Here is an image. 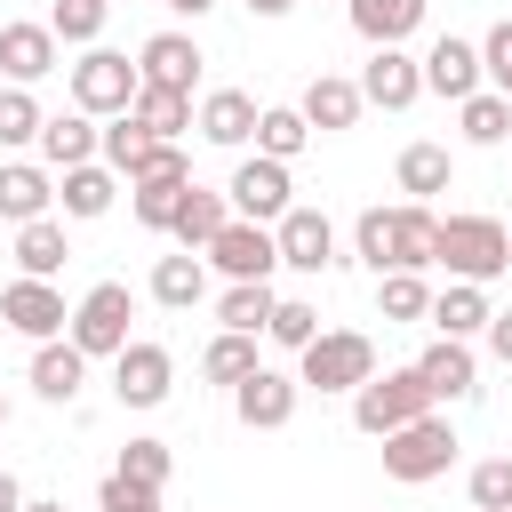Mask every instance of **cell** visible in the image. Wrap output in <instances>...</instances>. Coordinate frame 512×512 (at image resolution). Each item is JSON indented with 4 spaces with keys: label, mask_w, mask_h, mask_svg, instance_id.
Wrapping results in <instances>:
<instances>
[{
    "label": "cell",
    "mask_w": 512,
    "mask_h": 512,
    "mask_svg": "<svg viewBox=\"0 0 512 512\" xmlns=\"http://www.w3.org/2000/svg\"><path fill=\"white\" fill-rule=\"evenodd\" d=\"M72 264V240H64V216H40V224H16V272L24 280H56Z\"/></svg>",
    "instance_id": "27"
},
{
    "label": "cell",
    "mask_w": 512,
    "mask_h": 512,
    "mask_svg": "<svg viewBox=\"0 0 512 512\" xmlns=\"http://www.w3.org/2000/svg\"><path fill=\"white\" fill-rule=\"evenodd\" d=\"M200 40L192 32H152L144 48H136V72H144V88H176V96H192L200 88Z\"/></svg>",
    "instance_id": "16"
},
{
    "label": "cell",
    "mask_w": 512,
    "mask_h": 512,
    "mask_svg": "<svg viewBox=\"0 0 512 512\" xmlns=\"http://www.w3.org/2000/svg\"><path fill=\"white\" fill-rule=\"evenodd\" d=\"M248 8H256V16H288L296 0H248Z\"/></svg>",
    "instance_id": "50"
},
{
    "label": "cell",
    "mask_w": 512,
    "mask_h": 512,
    "mask_svg": "<svg viewBox=\"0 0 512 512\" xmlns=\"http://www.w3.org/2000/svg\"><path fill=\"white\" fill-rule=\"evenodd\" d=\"M256 368H264V360H256V336H232V328H216V344L200 352V376H208V384H224V392H232V384H248Z\"/></svg>",
    "instance_id": "34"
},
{
    "label": "cell",
    "mask_w": 512,
    "mask_h": 512,
    "mask_svg": "<svg viewBox=\"0 0 512 512\" xmlns=\"http://www.w3.org/2000/svg\"><path fill=\"white\" fill-rule=\"evenodd\" d=\"M480 40H456V32H440L432 48H424V96H448V104H464V96H480Z\"/></svg>",
    "instance_id": "17"
},
{
    "label": "cell",
    "mask_w": 512,
    "mask_h": 512,
    "mask_svg": "<svg viewBox=\"0 0 512 512\" xmlns=\"http://www.w3.org/2000/svg\"><path fill=\"white\" fill-rule=\"evenodd\" d=\"M416 376H424L432 408H456V400H472V392H480V352H472V344H456V336H432V344L416 352Z\"/></svg>",
    "instance_id": "12"
},
{
    "label": "cell",
    "mask_w": 512,
    "mask_h": 512,
    "mask_svg": "<svg viewBox=\"0 0 512 512\" xmlns=\"http://www.w3.org/2000/svg\"><path fill=\"white\" fill-rule=\"evenodd\" d=\"M40 128H48L40 96H32V88H0V152H16V144H40Z\"/></svg>",
    "instance_id": "38"
},
{
    "label": "cell",
    "mask_w": 512,
    "mask_h": 512,
    "mask_svg": "<svg viewBox=\"0 0 512 512\" xmlns=\"http://www.w3.org/2000/svg\"><path fill=\"white\" fill-rule=\"evenodd\" d=\"M56 48H64V40L48 32V16H40V24H24V16L0 24V72H8V88L48 80V72H56Z\"/></svg>",
    "instance_id": "19"
},
{
    "label": "cell",
    "mask_w": 512,
    "mask_h": 512,
    "mask_svg": "<svg viewBox=\"0 0 512 512\" xmlns=\"http://www.w3.org/2000/svg\"><path fill=\"white\" fill-rule=\"evenodd\" d=\"M96 512H160V488H136V480H120V472H104Z\"/></svg>",
    "instance_id": "45"
},
{
    "label": "cell",
    "mask_w": 512,
    "mask_h": 512,
    "mask_svg": "<svg viewBox=\"0 0 512 512\" xmlns=\"http://www.w3.org/2000/svg\"><path fill=\"white\" fill-rule=\"evenodd\" d=\"M392 184H400L408 200H432V192H448V184H456V160H448V144H408V152L392 160Z\"/></svg>",
    "instance_id": "31"
},
{
    "label": "cell",
    "mask_w": 512,
    "mask_h": 512,
    "mask_svg": "<svg viewBox=\"0 0 512 512\" xmlns=\"http://www.w3.org/2000/svg\"><path fill=\"white\" fill-rule=\"evenodd\" d=\"M104 16H112L104 0H56V8H48V32H56L64 48H104Z\"/></svg>",
    "instance_id": "37"
},
{
    "label": "cell",
    "mask_w": 512,
    "mask_h": 512,
    "mask_svg": "<svg viewBox=\"0 0 512 512\" xmlns=\"http://www.w3.org/2000/svg\"><path fill=\"white\" fill-rule=\"evenodd\" d=\"M480 72H488V88L512 72V16H496V24H488V40H480Z\"/></svg>",
    "instance_id": "46"
},
{
    "label": "cell",
    "mask_w": 512,
    "mask_h": 512,
    "mask_svg": "<svg viewBox=\"0 0 512 512\" xmlns=\"http://www.w3.org/2000/svg\"><path fill=\"white\" fill-rule=\"evenodd\" d=\"M112 200H120V176H112L104 160H88V168H64V176H56V208H64L72 224H96Z\"/></svg>",
    "instance_id": "26"
},
{
    "label": "cell",
    "mask_w": 512,
    "mask_h": 512,
    "mask_svg": "<svg viewBox=\"0 0 512 512\" xmlns=\"http://www.w3.org/2000/svg\"><path fill=\"white\" fill-rule=\"evenodd\" d=\"M416 416H432V392H424L416 360H408V368H384V376H368V384L352 392V424H360L368 440H392V432L416 424Z\"/></svg>",
    "instance_id": "5"
},
{
    "label": "cell",
    "mask_w": 512,
    "mask_h": 512,
    "mask_svg": "<svg viewBox=\"0 0 512 512\" xmlns=\"http://www.w3.org/2000/svg\"><path fill=\"white\" fill-rule=\"evenodd\" d=\"M24 504H32V496H24V480L0 464V512H24Z\"/></svg>",
    "instance_id": "48"
},
{
    "label": "cell",
    "mask_w": 512,
    "mask_h": 512,
    "mask_svg": "<svg viewBox=\"0 0 512 512\" xmlns=\"http://www.w3.org/2000/svg\"><path fill=\"white\" fill-rule=\"evenodd\" d=\"M168 392H176V352L152 344V336H136V344L112 360V400H120V408H160Z\"/></svg>",
    "instance_id": "10"
},
{
    "label": "cell",
    "mask_w": 512,
    "mask_h": 512,
    "mask_svg": "<svg viewBox=\"0 0 512 512\" xmlns=\"http://www.w3.org/2000/svg\"><path fill=\"white\" fill-rule=\"evenodd\" d=\"M256 120H264V104H256L248 88H208V96H200V112H192V128H200L208 144H224V152L256 144Z\"/></svg>",
    "instance_id": "18"
},
{
    "label": "cell",
    "mask_w": 512,
    "mask_h": 512,
    "mask_svg": "<svg viewBox=\"0 0 512 512\" xmlns=\"http://www.w3.org/2000/svg\"><path fill=\"white\" fill-rule=\"evenodd\" d=\"M144 144H152V136H144L128 112H120V120H104V168H112V176H128V168L144 160Z\"/></svg>",
    "instance_id": "44"
},
{
    "label": "cell",
    "mask_w": 512,
    "mask_h": 512,
    "mask_svg": "<svg viewBox=\"0 0 512 512\" xmlns=\"http://www.w3.org/2000/svg\"><path fill=\"white\" fill-rule=\"evenodd\" d=\"M432 240H440V216L424 200H400V208H360L352 216V256L384 280V272H424L432 264Z\"/></svg>",
    "instance_id": "1"
},
{
    "label": "cell",
    "mask_w": 512,
    "mask_h": 512,
    "mask_svg": "<svg viewBox=\"0 0 512 512\" xmlns=\"http://www.w3.org/2000/svg\"><path fill=\"white\" fill-rule=\"evenodd\" d=\"M312 336H320V312H312L304 296H280V304H272V328H264V344H280V352H304Z\"/></svg>",
    "instance_id": "42"
},
{
    "label": "cell",
    "mask_w": 512,
    "mask_h": 512,
    "mask_svg": "<svg viewBox=\"0 0 512 512\" xmlns=\"http://www.w3.org/2000/svg\"><path fill=\"white\" fill-rule=\"evenodd\" d=\"M0 432H8V392H0Z\"/></svg>",
    "instance_id": "53"
},
{
    "label": "cell",
    "mask_w": 512,
    "mask_h": 512,
    "mask_svg": "<svg viewBox=\"0 0 512 512\" xmlns=\"http://www.w3.org/2000/svg\"><path fill=\"white\" fill-rule=\"evenodd\" d=\"M56 208V176L40 160H0V224H40Z\"/></svg>",
    "instance_id": "23"
},
{
    "label": "cell",
    "mask_w": 512,
    "mask_h": 512,
    "mask_svg": "<svg viewBox=\"0 0 512 512\" xmlns=\"http://www.w3.org/2000/svg\"><path fill=\"white\" fill-rule=\"evenodd\" d=\"M272 280H224V296H216V320L232 328V336H264L272 328Z\"/></svg>",
    "instance_id": "32"
},
{
    "label": "cell",
    "mask_w": 512,
    "mask_h": 512,
    "mask_svg": "<svg viewBox=\"0 0 512 512\" xmlns=\"http://www.w3.org/2000/svg\"><path fill=\"white\" fill-rule=\"evenodd\" d=\"M376 320H392V328L432 320V288H424V272H384V280H376Z\"/></svg>",
    "instance_id": "33"
},
{
    "label": "cell",
    "mask_w": 512,
    "mask_h": 512,
    "mask_svg": "<svg viewBox=\"0 0 512 512\" xmlns=\"http://www.w3.org/2000/svg\"><path fill=\"white\" fill-rule=\"evenodd\" d=\"M112 472H120V480H136V488H168L176 456H168V440H152V432H144V440H128V448H120V464H112Z\"/></svg>",
    "instance_id": "40"
},
{
    "label": "cell",
    "mask_w": 512,
    "mask_h": 512,
    "mask_svg": "<svg viewBox=\"0 0 512 512\" xmlns=\"http://www.w3.org/2000/svg\"><path fill=\"white\" fill-rule=\"evenodd\" d=\"M424 8H432V0H344L352 32H360L368 48H400V40L424 24Z\"/></svg>",
    "instance_id": "25"
},
{
    "label": "cell",
    "mask_w": 512,
    "mask_h": 512,
    "mask_svg": "<svg viewBox=\"0 0 512 512\" xmlns=\"http://www.w3.org/2000/svg\"><path fill=\"white\" fill-rule=\"evenodd\" d=\"M488 320H496L488 288H472V280H448V288H432V336H456V344H472V336H488Z\"/></svg>",
    "instance_id": "24"
},
{
    "label": "cell",
    "mask_w": 512,
    "mask_h": 512,
    "mask_svg": "<svg viewBox=\"0 0 512 512\" xmlns=\"http://www.w3.org/2000/svg\"><path fill=\"white\" fill-rule=\"evenodd\" d=\"M224 224H232V200H224V192H208V184H192V192H184V208H176V232H168V240H176V248H192V256H208V240H216Z\"/></svg>",
    "instance_id": "29"
},
{
    "label": "cell",
    "mask_w": 512,
    "mask_h": 512,
    "mask_svg": "<svg viewBox=\"0 0 512 512\" xmlns=\"http://www.w3.org/2000/svg\"><path fill=\"white\" fill-rule=\"evenodd\" d=\"M48 408H72L80 400V384H88V352L72 344V336H56V344H32V376H24Z\"/></svg>",
    "instance_id": "21"
},
{
    "label": "cell",
    "mask_w": 512,
    "mask_h": 512,
    "mask_svg": "<svg viewBox=\"0 0 512 512\" xmlns=\"http://www.w3.org/2000/svg\"><path fill=\"white\" fill-rule=\"evenodd\" d=\"M272 240H280V264L288 272H328L336 264V224H328V208H288L280 224H272Z\"/></svg>",
    "instance_id": "14"
},
{
    "label": "cell",
    "mask_w": 512,
    "mask_h": 512,
    "mask_svg": "<svg viewBox=\"0 0 512 512\" xmlns=\"http://www.w3.org/2000/svg\"><path fill=\"white\" fill-rule=\"evenodd\" d=\"M168 8H176V16H192V24H200V16H208V8H216V0H168Z\"/></svg>",
    "instance_id": "49"
},
{
    "label": "cell",
    "mask_w": 512,
    "mask_h": 512,
    "mask_svg": "<svg viewBox=\"0 0 512 512\" xmlns=\"http://www.w3.org/2000/svg\"><path fill=\"white\" fill-rule=\"evenodd\" d=\"M496 96H504V104H512V72H504V80H496Z\"/></svg>",
    "instance_id": "52"
},
{
    "label": "cell",
    "mask_w": 512,
    "mask_h": 512,
    "mask_svg": "<svg viewBox=\"0 0 512 512\" xmlns=\"http://www.w3.org/2000/svg\"><path fill=\"white\" fill-rule=\"evenodd\" d=\"M0 320H8L24 344H56V336L72 328V304H64L56 280H24V272H16V280L0 288Z\"/></svg>",
    "instance_id": "9"
},
{
    "label": "cell",
    "mask_w": 512,
    "mask_h": 512,
    "mask_svg": "<svg viewBox=\"0 0 512 512\" xmlns=\"http://www.w3.org/2000/svg\"><path fill=\"white\" fill-rule=\"evenodd\" d=\"M136 88H144V72H136L120 48H80V64H72V112L120 120V112L136 104Z\"/></svg>",
    "instance_id": "7"
},
{
    "label": "cell",
    "mask_w": 512,
    "mask_h": 512,
    "mask_svg": "<svg viewBox=\"0 0 512 512\" xmlns=\"http://www.w3.org/2000/svg\"><path fill=\"white\" fill-rule=\"evenodd\" d=\"M360 96H368L376 112H408V104L424 96V56H408V48H368Z\"/></svg>",
    "instance_id": "13"
},
{
    "label": "cell",
    "mask_w": 512,
    "mask_h": 512,
    "mask_svg": "<svg viewBox=\"0 0 512 512\" xmlns=\"http://www.w3.org/2000/svg\"><path fill=\"white\" fill-rule=\"evenodd\" d=\"M192 184H128V216L144 232H176V208H184Z\"/></svg>",
    "instance_id": "39"
},
{
    "label": "cell",
    "mask_w": 512,
    "mask_h": 512,
    "mask_svg": "<svg viewBox=\"0 0 512 512\" xmlns=\"http://www.w3.org/2000/svg\"><path fill=\"white\" fill-rule=\"evenodd\" d=\"M432 264H440L448 280L488 288V280H504V272H512V224H496V216H440Z\"/></svg>",
    "instance_id": "2"
},
{
    "label": "cell",
    "mask_w": 512,
    "mask_h": 512,
    "mask_svg": "<svg viewBox=\"0 0 512 512\" xmlns=\"http://www.w3.org/2000/svg\"><path fill=\"white\" fill-rule=\"evenodd\" d=\"M376 376V344L360 328H320L304 352H296V384L304 392H360Z\"/></svg>",
    "instance_id": "3"
},
{
    "label": "cell",
    "mask_w": 512,
    "mask_h": 512,
    "mask_svg": "<svg viewBox=\"0 0 512 512\" xmlns=\"http://www.w3.org/2000/svg\"><path fill=\"white\" fill-rule=\"evenodd\" d=\"M296 400H304V384L280 376V368H256L248 384H232V416H240L248 432H280V424H296Z\"/></svg>",
    "instance_id": "15"
},
{
    "label": "cell",
    "mask_w": 512,
    "mask_h": 512,
    "mask_svg": "<svg viewBox=\"0 0 512 512\" xmlns=\"http://www.w3.org/2000/svg\"><path fill=\"white\" fill-rule=\"evenodd\" d=\"M104 8H112V0H104Z\"/></svg>",
    "instance_id": "54"
},
{
    "label": "cell",
    "mask_w": 512,
    "mask_h": 512,
    "mask_svg": "<svg viewBox=\"0 0 512 512\" xmlns=\"http://www.w3.org/2000/svg\"><path fill=\"white\" fill-rule=\"evenodd\" d=\"M224 200H232V216H248V224H280V216L296 208V184H288V160H264V152H248V160L232 168V184H224Z\"/></svg>",
    "instance_id": "8"
},
{
    "label": "cell",
    "mask_w": 512,
    "mask_h": 512,
    "mask_svg": "<svg viewBox=\"0 0 512 512\" xmlns=\"http://www.w3.org/2000/svg\"><path fill=\"white\" fill-rule=\"evenodd\" d=\"M296 112H304V128H312V136H344V128L368 112V96H360V80H344V72H320V80L296 96Z\"/></svg>",
    "instance_id": "20"
},
{
    "label": "cell",
    "mask_w": 512,
    "mask_h": 512,
    "mask_svg": "<svg viewBox=\"0 0 512 512\" xmlns=\"http://www.w3.org/2000/svg\"><path fill=\"white\" fill-rule=\"evenodd\" d=\"M128 184H192V160H184V144H144V160L128 168Z\"/></svg>",
    "instance_id": "43"
},
{
    "label": "cell",
    "mask_w": 512,
    "mask_h": 512,
    "mask_svg": "<svg viewBox=\"0 0 512 512\" xmlns=\"http://www.w3.org/2000/svg\"><path fill=\"white\" fill-rule=\"evenodd\" d=\"M88 160H104V128L88 120V112H48V128H40V168H88Z\"/></svg>",
    "instance_id": "22"
},
{
    "label": "cell",
    "mask_w": 512,
    "mask_h": 512,
    "mask_svg": "<svg viewBox=\"0 0 512 512\" xmlns=\"http://www.w3.org/2000/svg\"><path fill=\"white\" fill-rule=\"evenodd\" d=\"M456 424H448V408H432V416H416V424H400L392 440H384V480H400V488H424V480H440L448 464H456Z\"/></svg>",
    "instance_id": "4"
},
{
    "label": "cell",
    "mask_w": 512,
    "mask_h": 512,
    "mask_svg": "<svg viewBox=\"0 0 512 512\" xmlns=\"http://www.w3.org/2000/svg\"><path fill=\"white\" fill-rule=\"evenodd\" d=\"M128 320H136V296H128V280H96L80 304H72V344L88 352V360H120L136 336H128Z\"/></svg>",
    "instance_id": "6"
},
{
    "label": "cell",
    "mask_w": 512,
    "mask_h": 512,
    "mask_svg": "<svg viewBox=\"0 0 512 512\" xmlns=\"http://www.w3.org/2000/svg\"><path fill=\"white\" fill-rule=\"evenodd\" d=\"M192 96H176V88H136V104H128V120L152 136V144H184V128H192Z\"/></svg>",
    "instance_id": "28"
},
{
    "label": "cell",
    "mask_w": 512,
    "mask_h": 512,
    "mask_svg": "<svg viewBox=\"0 0 512 512\" xmlns=\"http://www.w3.org/2000/svg\"><path fill=\"white\" fill-rule=\"evenodd\" d=\"M488 360H504V368H512V304L488 320Z\"/></svg>",
    "instance_id": "47"
},
{
    "label": "cell",
    "mask_w": 512,
    "mask_h": 512,
    "mask_svg": "<svg viewBox=\"0 0 512 512\" xmlns=\"http://www.w3.org/2000/svg\"><path fill=\"white\" fill-rule=\"evenodd\" d=\"M456 136H464V144H512V104H504L496 88L464 96V104H456Z\"/></svg>",
    "instance_id": "35"
},
{
    "label": "cell",
    "mask_w": 512,
    "mask_h": 512,
    "mask_svg": "<svg viewBox=\"0 0 512 512\" xmlns=\"http://www.w3.org/2000/svg\"><path fill=\"white\" fill-rule=\"evenodd\" d=\"M464 496H472V512H512V456H480L464 472Z\"/></svg>",
    "instance_id": "41"
},
{
    "label": "cell",
    "mask_w": 512,
    "mask_h": 512,
    "mask_svg": "<svg viewBox=\"0 0 512 512\" xmlns=\"http://www.w3.org/2000/svg\"><path fill=\"white\" fill-rule=\"evenodd\" d=\"M208 264H216L224 280H272V272H280V240H272V224L232 216V224L208 240Z\"/></svg>",
    "instance_id": "11"
},
{
    "label": "cell",
    "mask_w": 512,
    "mask_h": 512,
    "mask_svg": "<svg viewBox=\"0 0 512 512\" xmlns=\"http://www.w3.org/2000/svg\"><path fill=\"white\" fill-rule=\"evenodd\" d=\"M200 296H208V256L176 248V256H160V264H152V304H168V312H192Z\"/></svg>",
    "instance_id": "30"
},
{
    "label": "cell",
    "mask_w": 512,
    "mask_h": 512,
    "mask_svg": "<svg viewBox=\"0 0 512 512\" xmlns=\"http://www.w3.org/2000/svg\"><path fill=\"white\" fill-rule=\"evenodd\" d=\"M304 144H312L304 112H296V104H264V120H256V152H264V160H296Z\"/></svg>",
    "instance_id": "36"
},
{
    "label": "cell",
    "mask_w": 512,
    "mask_h": 512,
    "mask_svg": "<svg viewBox=\"0 0 512 512\" xmlns=\"http://www.w3.org/2000/svg\"><path fill=\"white\" fill-rule=\"evenodd\" d=\"M24 512H64V504H56V496H32V504H24Z\"/></svg>",
    "instance_id": "51"
}]
</instances>
